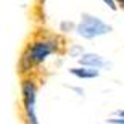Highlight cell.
<instances>
[{
    "mask_svg": "<svg viewBox=\"0 0 124 124\" xmlns=\"http://www.w3.org/2000/svg\"><path fill=\"white\" fill-rule=\"evenodd\" d=\"M116 2V5H119L121 8H124V0H115Z\"/></svg>",
    "mask_w": 124,
    "mask_h": 124,
    "instance_id": "8fae6325",
    "label": "cell"
},
{
    "mask_svg": "<svg viewBox=\"0 0 124 124\" xmlns=\"http://www.w3.org/2000/svg\"><path fill=\"white\" fill-rule=\"evenodd\" d=\"M81 66L85 68H93V69H101V68H111V63L106 61L103 56L97 55V53H82L78 58Z\"/></svg>",
    "mask_w": 124,
    "mask_h": 124,
    "instance_id": "277c9868",
    "label": "cell"
},
{
    "mask_svg": "<svg viewBox=\"0 0 124 124\" xmlns=\"http://www.w3.org/2000/svg\"><path fill=\"white\" fill-rule=\"evenodd\" d=\"M71 90H74V92L78 93V95H81V97L84 95V90H82L81 87H71Z\"/></svg>",
    "mask_w": 124,
    "mask_h": 124,
    "instance_id": "9c48e42d",
    "label": "cell"
},
{
    "mask_svg": "<svg viewBox=\"0 0 124 124\" xmlns=\"http://www.w3.org/2000/svg\"><path fill=\"white\" fill-rule=\"evenodd\" d=\"M58 50V40L55 37L48 39H39L29 44L28 50L24 52L21 58V71H29L34 64H40L53 53Z\"/></svg>",
    "mask_w": 124,
    "mask_h": 124,
    "instance_id": "6da1fadb",
    "label": "cell"
},
{
    "mask_svg": "<svg viewBox=\"0 0 124 124\" xmlns=\"http://www.w3.org/2000/svg\"><path fill=\"white\" fill-rule=\"evenodd\" d=\"M103 2H105V3L108 5V7H110L111 10H116V8H118V5H116L115 0H103Z\"/></svg>",
    "mask_w": 124,
    "mask_h": 124,
    "instance_id": "ba28073f",
    "label": "cell"
},
{
    "mask_svg": "<svg viewBox=\"0 0 124 124\" xmlns=\"http://www.w3.org/2000/svg\"><path fill=\"white\" fill-rule=\"evenodd\" d=\"M116 116H118V118H124V110H119V111H116Z\"/></svg>",
    "mask_w": 124,
    "mask_h": 124,
    "instance_id": "30bf717a",
    "label": "cell"
},
{
    "mask_svg": "<svg viewBox=\"0 0 124 124\" xmlns=\"http://www.w3.org/2000/svg\"><path fill=\"white\" fill-rule=\"evenodd\" d=\"M23 92V103L24 113H26V123L28 124H39L36 116V98H37V85L32 79H26L21 84Z\"/></svg>",
    "mask_w": 124,
    "mask_h": 124,
    "instance_id": "3957f363",
    "label": "cell"
},
{
    "mask_svg": "<svg viewBox=\"0 0 124 124\" xmlns=\"http://www.w3.org/2000/svg\"><path fill=\"white\" fill-rule=\"evenodd\" d=\"M113 31L110 24L103 23L100 18H97L93 15L82 13L81 16V23L76 26V32L84 39H95V37L105 36L108 32Z\"/></svg>",
    "mask_w": 124,
    "mask_h": 124,
    "instance_id": "7a4b0ae2",
    "label": "cell"
},
{
    "mask_svg": "<svg viewBox=\"0 0 124 124\" xmlns=\"http://www.w3.org/2000/svg\"><path fill=\"white\" fill-rule=\"evenodd\" d=\"M69 73L78 79H95L100 76V69L93 68H85V66H78V68H71Z\"/></svg>",
    "mask_w": 124,
    "mask_h": 124,
    "instance_id": "5b68a950",
    "label": "cell"
},
{
    "mask_svg": "<svg viewBox=\"0 0 124 124\" xmlns=\"http://www.w3.org/2000/svg\"><path fill=\"white\" fill-rule=\"evenodd\" d=\"M84 53V50H82V47H79V45H74V47H71V50H69V55L71 56H74V58H79V56Z\"/></svg>",
    "mask_w": 124,
    "mask_h": 124,
    "instance_id": "8992f818",
    "label": "cell"
},
{
    "mask_svg": "<svg viewBox=\"0 0 124 124\" xmlns=\"http://www.w3.org/2000/svg\"><path fill=\"white\" fill-rule=\"evenodd\" d=\"M60 29L63 32H69V31H73V29H74V24L71 23V21H69V23H68V21H63V23L60 24Z\"/></svg>",
    "mask_w": 124,
    "mask_h": 124,
    "instance_id": "52a82bcc",
    "label": "cell"
}]
</instances>
